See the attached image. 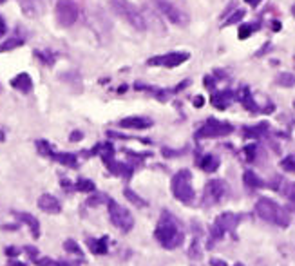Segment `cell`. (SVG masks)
<instances>
[{"label": "cell", "instance_id": "cell-1", "mask_svg": "<svg viewBox=\"0 0 295 266\" xmlns=\"http://www.w3.org/2000/svg\"><path fill=\"white\" fill-rule=\"evenodd\" d=\"M111 7L118 16H121L127 24H131L138 31H143L147 27V22H145V16L142 15V11L129 0H111Z\"/></svg>", "mask_w": 295, "mask_h": 266}, {"label": "cell", "instance_id": "cell-2", "mask_svg": "<svg viewBox=\"0 0 295 266\" xmlns=\"http://www.w3.org/2000/svg\"><path fill=\"white\" fill-rule=\"evenodd\" d=\"M255 212L259 214L261 219L270 221V223H274V224H279V226H286V224L290 223L288 214L281 209L279 205L274 203L272 199H259L257 205H255Z\"/></svg>", "mask_w": 295, "mask_h": 266}, {"label": "cell", "instance_id": "cell-3", "mask_svg": "<svg viewBox=\"0 0 295 266\" xmlns=\"http://www.w3.org/2000/svg\"><path fill=\"white\" fill-rule=\"evenodd\" d=\"M159 11L169 18L174 26H187L190 20L189 13L183 7V4L179 0H154Z\"/></svg>", "mask_w": 295, "mask_h": 266}, {"label": "cell", "instance_id": "cell-4", "mask_svg": "<svg viewBox=\"0 0 295 266\" xmlns=\"http://www.w3.org/2000/svg\"><path fill=\"white\" fill-rule=\"evenodd\" d=\"M156 239L167 248H176L183 241V234L179 232V228L169 217H163V221L156 228Z\"/></svg>", "mask_w": 295, "mask_h": 266}, {"label": "cell", "instance_id": "cell-5", "mask_svg": "<svg viewBox=\"0 0 295 266\" xmlns=\"http://www.w3.org/2000/svg\"><path fill=\"white\" fill-rule=\"evenodd\" d=\"M190 179H192V176H190L189 170H181L172 181V192H174L176 198L185 201V203H190L194 198V188L190 187Z\"/></svg>", "mask_w": 295, "mask_h": 266}, {"label": "cell", "instance_id": "cell-6", "mask_svg": "<svg viewBox=\"0 0 295 266\" xmlns=\"http://www.w3.org/2000/svg\"><path fill=\"white\" fill-rule=\"evenodd\" d=\"M80 9L76 2L73 0H60L56 4V20L62 27H69L73 26L74 22L78 20Z\"/></svg>", "mask_w": 295, "mask_h": 266}, {"label": "cell", "instance_id": "cell-7", "mask_svg": "<svg viewBox=\"0 0 295 266\" xmlns=\"http://www.w3.org/2000/svg\"><path fill=\"white\" fill-rule=\"evenodd\" d=\"M109 214H111V221L114 223V226H118V228L123 230V232L132 230V226H134V217L131 215L129 210L123 209L116 201H109Z\"/></svg>", "mask_w": 295, "mask_h": 266}, {"label": "cell", "instance_id": "cell-8", "mask_svg": "<svg viewBox=\"0 0 295 266\" xmlns=\"http://www.w3.org/2000/svg\"><path fill=\"white\" fill-rule=\"evenodd\" d=\"M189 60V53H167L161 56L150 58L148 65H163V67H176L179 63H183Z\"/></svg>", "mask_w": 295, "mask_h": 266}, {"label": "cell", "instance_id": "cell-9", "mask_svg": "<svg viewBox=\"0 0 295 266\" xmlns=\"http://www.w3.org/2000/svg\"><path fill=\"white\" fill-rule=\"evenodd\" d=\"M38 207L44 210V212H49V214H58L62 207H60L58 199L51 196V194H44L38 198Z\"/></svg>", "mask_w": 295, "mask_h": 266}, {"label": "cell", "instance_id": "cell-10", "mask_svg": "<svg viewBox=\"0 0 295 266\" xmlns=\"http://www.w3.org/2000/svg\"><path fill=\"white\" fill-rule=\"evenodd\" d=\"M120 125L123 129H147V127L152 125V121L147 120V118H140V116H131V118H125V120L120 121Z\"/></svg>", "mask_w": 295, "mask_h": 266}, {"label": "cell", "instance_id": "cell-11", "mask_svg": "<svg viewBox=\"0 0 295 266\" xmlns=\"http://www.w3.org/2000/svg\"><path fill=\"white\" fill-rule=\"evenodd\" d=\"M20 5L24 13L29 16L44 13V0H20Z\"/></svg>", "mask_w": 295, "mask_h": 266}, {"label": "cell", "instance_id": "cell-12", "mask_svg": "<svg viewBox=\"0 0 295 266\" xmlns=\"http://www.w3.org/2000/svg\"><path fill=\"white\" fill-rule=\"evenodd\" d=\"M11 85H13L15 89H18L20 93H29V91H31V87H33L31 78H29L26 73H22V74H18V76H15V78L11 80Z\"/></svg>", "mask_w": 295, "mask_h": 266}, {"label": "cell", "instance_id": "cell-13", "mask_svg": "<svg viewBox=\"0 0 295 266\" xmlns=\"http://www.w3.org/2000/svg\"><path fill=\"white\" fill-rule=\"evenodd\" d=\"M206 194H210L212 199H221L225 194H227V185L223 181H219V179H216V181H212L210 185H208V188H206Z\"/></svg>", "mask_w": 295, "mask_h": 266}, {"label": "cell", "instance_id": "cell-14", "mask_svg": "<svg viewBox=\"0 0 295 266\" xmlns=\"http://www.w3.org/2000/svg\"><path fill=\"white\" fill-rule=\"evenodd\" d=\"M230 132V127L228 125H223V123H217V121H210L206 129L201 134H206V136H216V134H227Z\"/></svg>", "mask_w": 295, "mask_h": 266}, {"label": "cell", "instance_id": "cell-15", "mask_svg": "<svg viewBox=\"0 0 295 266\" xmlns=\"http://www.w3.org/2000/svg\"><path fill=\"white\" fill-rule=\"evenodd\" d=\"M18 217H20L24 223L31 228V232H33V235L35 237H38L40 235V224H38V221H37V217H33L31 214H18Z\"/></svg>", "mask_w": 295, "mask_h": 266}, {"label": "cell", "instance_id": "cell-16", "mask_svg": "<svg viewBox=\"0 0 295 266\" xmlns=\"http://www.w3.org/2000/svg\"><path fill=\"white\" fill-rule=\"evenodd\" d=\"M22 44H24V38L22 37H11V38H7L2 46H0V53H5V51H11V49H16V47H20Z\"/></svg>", "mask_w": 295, "mask_h": 266}, {"label": "cell", "instance_id": "cell-17", "mask_svg": "<svg viewBox=\"0 0 295 266\" xmlns=\"http://www.w3.org/2000/svg\"><path fill=\"white\" fill-rule=\"evenodd\" d=\"M236 223H237V217L234 214H225L217 221V224L221 226V230H232L234 226H236Z\"/></svg>", "mask_w": 295, "mask_h": 266}, {"label": "cell", "instance_id": "cell-18", "mask_svg": "<svg viewBox=\"0 0 295 266\" xmlns=\"http://www.w3.org/2000/svg\"><path fill=\"white\" fill-rule=\"evenodd\" d=\"M107 239L105 237H101V239H93V241H89V248L95 254H105L107 252Z\"/></svg>", "mask_w": 295, "mask_h": 266}, {"label": "cell", "instance_id": "cell-19", "mask_svg": "<svg viewBox=\"0 0 295 266\" xmlns=\"http://www.w3.org/2000/svg\"><path fill=\"white\" fill-rule=\"evenodd\" d=\"M54 160L67 167H76V158L73 154H54Z\"/></svg>", "mask_w": 295, "mask_h": 266}, {"label": "cell", "instance_id": "cell-20", "mask_svg": "<svg viewBox=\"0 0 295 266\" xmlns=\"http://www.w3.org/2000/svg\"><path fill=\"white\" fill-rule=\"evenodd\" d=\"M245 183H246L248 187L250 188H261L263 187V181H261V179H259L257 176H255V174L253 172H246L245 174Z\"/></svg>", "mask_w": 295, "mask_h": 266}, {"label": "cell", "instance_id": "cell-21", "mask_svg": "<svg viewBox=\"0 0 295 266\" xmlns=\"http://www.w3.org/2000/svg\"><path fill=\"white\" fill-rule=\"evenodd\" d=\"M76 188H78L80 192H91V190H95V183L89 181V179H80L76 183Z\"/></svg>", "mask_w": 295, "mask_h": 266}, {"label": "cell", "instance_id": "cell-22", "mask_svg": "<svg viewBox=\"0 0 295 266\" xmlns=\"http://www.w3.org/2000/svg\"><path fill=\"white\" fill-rule=\"evenodd\" d=\"M277 80H279V84L285 85V87H290V85L295 84V76L294 74H288V73H283Z\"/></svg>", "mask_w": 295, "mask_h": 266}, {"label": "cell", "instance_id": "cell-23", "mask_svg": "<svg viewBox=\"0 0 295 266\" xmlns=\"http://www.w3.org/2000/svg\"><path fill=\"white\" fill-rule=\"evenodd\" d=\"M201 165H203V168H205V170H208V172H210V170H214V168L217 167V160L214 156H206V160L201 163Z\"/></svg>", "mask_w": 295, "mask_h": 266}, {"label": "cell", "instance_id": "cell-24", "mask_svg": "<svg viewBox=\"0 0 295 266\" xmlns=\"http://www.w3.org/2000/svg\"><path fill=\"white\" fill-rule=\"evenodd\" d=\"M125 196H127L129 199H132V203L138 205V207H142V205H145V203L142 201V198H138V196H136L134 192H132V190H125Z\"/></svg>", "mask_w": 295, "mask_h": 266}, {"label": "cell", "instance_id": "cell-25", "mask_svg": "<svg viewBox=\"0 0 295 266\" xmlns=\"http://www.w3.org/2000/svg\"><path fill=\"white\" fill-rule=\"evenodd\" d=\"M65 250L73 252V254H80V248L76 246V243H74V241H65Z\"/></svg>", "mask_w": 295, "mask_h": 266}, {"label": "cell", "instance_id": "cell-26", "mask_svg": "<svg viewBox=\"0 0 295 266\" xmlns=\"http://www.w3.org/2000/svg\"><path fill=\"white\" fill-rule=\"evenodd\" d=\"M243 15H245V11H237V13L232 16V18H230V20H227V26H228V24H234V22H237V20H241Z\"/></svg>", "mask_w": 295, "mask_h": 266}, {"label": "cell", "instance_id": "cell-27", "mask_svg": "<svg viewBox=\"0 0 295 266\" xmlns=\"http://www.w3.org/2000/svg\"><path fill=\"white\" fill-rule=\"evenodd\" d=\"M38 266H56L51 259H48V257H44V259H40V261H37Z\"/></svg>", "mask_w": 295, "mask_h": 266}, {"label": "cell", "instance_id": "cell-28", "mask_svg": "<svg viewBox=\"0 0 295 266\" xmlns=\"http://www.w3.org/2000/svg\"><path fill=\"white\" fill-rule=\"evenodd\" d=\"M253 31V27H241V38H243V40H245V38H246L248 37V33H252Z\"/></svg>", "mask_w": 295, "mask_h": 266}, {"label": "cell", "instance_id": "cell-29", "mask_svg": "<svg viewBox=\"0 0 295 266\" xmlns=\"http://www.w3.org/2000/svg\"><path fill=\"white\" fill-rule=\"evenodd\" d=\"M5 29H7V27H5V20L0 16V37H4L5 35Z\"/></svg>", "mask_w": 295, "mask_h": 266}, {"label": "cell", "instance_id": "cell-30", "mask_svg": "<svg viewBox=\"0 0 295 266\" xmlns=\"http://www.w3.org/2000/svg\"><path fill=\"white\" fill-rule=\"evenodd\" d=\"M11 266H27V265H24V263L15 261V259H13V261H11Z\"/></svg>", "mask_w": 295, "mask_h": 266}, {"label": "cell", "instance_id": "cell-31", "mask_svg": "<svg viewBox=\"0 0 295 266\" xmlns=\"http://www.w3.org/2000/svg\"><path fill=\"white\" fill-rule=\"evenodd\" d=\"M71 138H73V140H80V138H82V134H80V132H74Z\"/></svg>", "mask_w": 295, "mask_h": 266}, {"label": "cell", "instance_id": "cell-32", "mask_svg": "<svg viewBox=\"0 0 295 266\" xmlns=\"http://www.w3.org/2000/svg\"><path fill=\"white\" fill-rule=\"evenodd\" d=\"M246 2H248V4H252V5H257L261 0H246Z\"/></svg>", "mask_w": 295, "mask_h": 266}, {"label": "cell", "instance_id": "cell-33", "mask_svg": "<svg viewBox=\"0 0 295 266\" xmlns=\"http://www.w3.org/2000/svg\"><path fill=\"white\" fill-rule=\"evenodd\" d=\"M0 2H5V0H0Z\"/></svg>", "mask_w": 295, "mask_h": 266}, {"label": "cell", "instance_id": "cell-34", "mask_svg": "<svg viewBox=\"0 0 295 266\" xmlns=\"http://www.w3.org/2000/svg\"><path fill=\"white\" fill-rule=\"evenodd\" d=\"M237 266H243V265H237Z\"/></svg>", "mask_w": 295, "mask_h": 266}]
</instances>
